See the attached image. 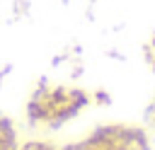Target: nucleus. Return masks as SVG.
<instances>
[{"instance_id":"1","label":"nucleus","mask_w":155,"mask_h":150,"mask_svg":"<svg viewBox=\"0 0 155 150\" xmlns=\"http://www.w3.org/2000/svg\"><path fill=\"white\" fill-rule=\"evenodd\" d=\"M78 106H80V94H73L65 90H53V92H46L44 97H36L31 104V111L44 121H61V119L70 116Z\"/></svg>"}]
</instances>
